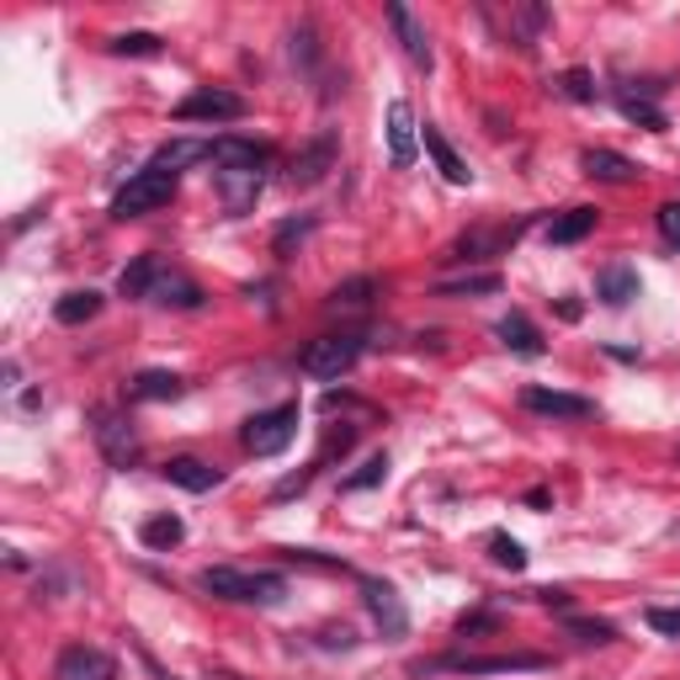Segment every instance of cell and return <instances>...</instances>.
Segmentation results:
<instances>
[{"mask_svg": "<svg viewBox=\"0 0 680 680\" xmlns=\"http://www.w3.org/2000/svg\"><path fill=\"white\" fill-rule=\"evenodd\" d=\"M383 479H388V452H373L367 463L356 468V473H346L341 479V494H362V490H378Z\"/></svg>", "mask_w": 680, "mask_h": 680, "instance_id": "cell-33", "label": "cell"}, {"mask_svg": "<svg viewBox=\"0 0 680 680\" xmlns=\"http://www.w3.org/2000/svg\"><path fill=\"white\" fill-rule=\"evenodd\" d=\"M208 680H240V676H234V670H213V676H208Z\"/></svg>", "mask_w": 680, "mask_h": 680, "instance_id": "cell-44", "label": "cell"}, {"mask_svg": "<svg viewBox=\"0 0 680 680\" xmlns=\"http://www.w3.org/2000/svg\"><path fill=\"white\" fill-rule=\"evenodd\" d=\"M367 352V335L362 329H335V335H320V341H308V352L299 356V367L308 378H341V373H352L356 362Z\"/></svg>", "mask_w": 680, "mask_h": 680, "instance_id": "cell-3", "label": "cell"}, {"mask_svg": "<svg viewBox=\"0 0 680 680\" xmlns=\"http://www.w3.org/2000/svg\"><path fill=\"white\" fill-rule=\"evenodd\" d=\"M170 197H176V176L160 170V165H149V170H138L134 181L112 197V218H144L155 208H165Z\"/></svg>", "mask_w": 680, "mask_h": 680, "instance_id": "cell-5", "label": "cell"}, {"mask_svg": "<svg viewBox=\"0 0 680 680\" xmlns=\"http://www.w3.org/2000/svg\"><path fill=\"white\" fill-rule=\"evenodd\" d=\"M532 596L543 600V606H558V611H569V590H532Z\"/></svg>", "mask_w": 680, "mask_h": 680, "instance_id": "cell-43", "label": "cell"}, {"mask_svg": "<svg viewBox=\"0 0 680 680\" xmlns=\"http://www.w3.org/2000/svg\"><path fill=\"white\" fill-rule=\"evenodd\" d=\"M320 644L325 649H356V632L346 623H329V627H320Z\"/></svg>", "mask_w": 680, "mask_h": 680, "instance_id": "cell-42", "label": "cell"}, {"mask_svg": "<svg viewBox=\"0 0 680 680\" xmlns=\"http://www.w3.org/2000/svg\"><path fill=\"white\" fill-rule=\"evenodd\" d=\"M362 600H367V611H373L383 638H405L409 632V606L388 579H362Z\"/></svg>", "mask_w": 680, "mask_h": 680, "instance_id": "cell-9", "label": "cell"}, {"mask_svg": "<svg viewBox=\"0 0 680 680\" xmlns=\"http://www.w3.org/2000/svg\"><path fill=\"white\" fill-rule=\"evenodd\" d=\"M649 627L665 638H680V606H649Z\"/></svg>", "mask_w": 680, "mask_h": 680, "instance_id": "cell-40", "label": "cell"}, {"mask_svg": "<svg viewBox=\"0 0 680 680\" xmlns=\"http://www.w3.org/2000/svg\"><path fill=\"white\" fill-rule=\"evenodd\" d=\"M335 160H341V138H335V128H320V134H314L299 155H293V165H287V181H293V187H320L329 170H335Z\"/></svg>", "mask_w": 680, "mask_h": 680, "instance_id": "cell-8", "label": "cell"}, {"mask_svg": "<svg viewBox=\"0 0 680 680\" xmlns=\"http://www.w3.org/2000/svg\"><path fill=\"white\" fill-rule=\"evenodd\" d=\"M202 590L218 600H245V606H276L287 596L282 574H245V569H202Z\"/></svg>", "mask_w": 680, "mask_h": 680, "instance_id": "cell-2", "label": "cell"}, {"mask_svg": "<svg viewBox=\"0 0 680 680\" xmlns=\"http://www.w3.org/2000/svg\"><path fill=\"white\" fill-rule=\"evenodd\" d=\"M490 558L500 564V569H511V574L526 569V547H521L516 537H505V532H494L490 537Z\"/></svg>", "mask_w": 680, "mask_h": 680, "instance_id": "cell-37", "label": "cell"}, {"mask_svg": "<svg viewBox=\"0 0 680 680\" xmlns=\"http://www.w3.org/2000/svg\"><path fill=\"white\" fill-rule=\"evenodd\" d=\"M155 282H160V261H155V255H138L134 266H123L117 293H123V299H149V293H155Z\"/></svg>", "mask_w": 680, "mask_h": 680, "instance_id": "cell-29", "label": "cell"}, {"mask_svg": "<svg viewBox=\"0 0 680 680\" xmlns=\"http://www.w3.org/2000/svg\"><path fill=\"white\" fill-rule=\"evenodd\" d=\"M426 155H431V160H436V170H441V176H447L452 187H468V181H473V170H468V160H463V155H458V149H452V144H447V134H441L436 123H426Z\"/></svg>", "mask_w": 680, "mask_h": 680, "instance_id": "cell-19", "label": "cell"}, {"mask_svg": "<svg viewBox=\"0 0 680 680\" xmlns=\"http://www.w3.org/2000/svg\"><path fill=\"white\" fill-rule=\"evenodd\" d=\"M181 537H187L181 516H149L144 526H138V543H144V547H176Z\"/></svg>", "mask_w": 680, "mask_h": 680, "instance_id": "cell-32", "label": "cell"}, {"mask_svg": "<svg viewBox=\"0 0 680 680\" xmlns=\"http://www.w3.org/2000/svg\"><path fill=\"white\" fill-rule=\"evenodd\" d=\"M484 293H500V272H468L452 282H436V299H484Z\"/></svg>", "mask_w": 680, "mask_h": 680, "instance_id": "cell-30", "label": "cell"}, {"mask_svg": "<svg viewBox=\"0 0 680 680\" xmlns=\"http://www.w3.org/2000/svg\"><path fill=\"white\" fill-rule=\"evenodd\" d=\"M521 409L547 415V420H590L596 415V405L585 394H564V388H543V383H526L521 388Z\"/></svg>", "mask_w": 680, "mask_h": 680, "instance_id": "cell-10", "label": "cell"}, {"mask_svg": "<svg viewBox=\"0 0 680 680\" xmlns=\"http://www.w3.org/2000/svg\"><path fill=\"white\" fill-rule=\"evenodd\" d=\"M293 64H303V70H314V64H320V32L308 28V22L293 32Z\"/></svg>", "mask_w": 680, "mask_h": 680, "instance_id": "cell-38", "label": "cell"}, {"mask_svg": "<svg viewBox=\"0 0 680 680\" xmlns=\"http://www.w3.org/2000/svg\"><path fill=\"white\" fill-rule=\"evenodd\" d=\"M208 160H213L218 176H240V170H266L272 149H266V144H255V138H213Z\"/></svg>", "mask_w": 680, "mask_h": 680, "instance_id": "cell-12", "label": "cell"}, {"mask_svg": "<svg viewBox=\"0 0 680 680\" xmlns=\"http://www.w3.org/2000/svg\"><path fill=\"white\" fill-rule=\"evenodd\" d=\"M585 176L590 181H611V187H627V181H638V165L617 155V149H585Z\"/></svg>", "mask_w": 680, "mask_h": 680, "instance_id": "cell-20", "label": "cell"}, {"mask_svg": "<svg viewBox=\"0 0 680 680\" xmlns=\"http://www.w3.org/2000/svg\"><path fill=\"white\" fill-rule=\"evenodd\" d=\"M617 112H623L627 123H638V128H649V134H665L670 128V117L653 107L649 96H638V91H617Z\"/></svg>", "mask_w": 680, "mask_h": 680, "instance_id": "cell-28", "label": "cell"}, {"mask_svg": "<svg viewBox=\"0 0 680 680\" xmlns=\"http://www.w3.org/2000/svg\"><path fill=\"white\" fill-rule=\"evenodd\" d=\"M596 299L606 303V308H627V303L638 299V272H632L627 261H611V266L596 276Z\"/></svg>", "mask_w": 680, "mask_h": 680, "instance_id": "cell-18", "label": "cell"}, {"mask_svg": "<svg viewBox=\"0 0 680 680\" xmlns=\"http://www.w3.org/2000/svg\"><path fill=\"white\" fill-rule=\"evenodd\" d=\"M165 479L187 494H208L223 484V473H218L213 463H202V458H170V463H165Z\"/></svg>", "mask_w": 680, "mask_h": 680, "instance_id": "cell-17", "label": "cell"}, {"mask_svg": "<svg viewBox=\"0 0 680 680\" xmlns=\"http://www.w3.org/2000/svg\"><path fill=\"white\" fill-rule=\"evenodd\" d=\"M511 676V670H547V653H441V659H415L409 676Z\"/></svg>", "mask_w": 680, "mask_h": 680, "instance_id": "cell-1", "label": "cell"}, {"mask_svg": "<svg viewBox=\"0 0 680 680\" xmlns=\"http://www.w3.org/2000/svg\"><path fill=\"white\" fill-rule=\"evenodd\" d=\"M149 303H160V308H197V303H202V287H197L187 272H160Z\"/></svg>", "mask_w": 680, "mask_h": 680, "instance_id": "cell-24", "label": "cell"}, {"mask_svg": "<svg viewBox=\"0 0 680 680\" xmlns=\"http://www.w3.org/2000/svg\"><path fill=\"white\" fill-rule=\"evenodd\" d=\"M494 335H500V341H505V346H511L516 356H543V329L532 325L521 308H511V314L494 325Z\"/></svg>", "mask_w": 680, "mask_h": 680, "instance_id": "cell-23", "label": "cell"}, {"mask_svg": "<svg viewBox=\"0 0 680 680\" xmlns=\"http://www.w3.org/2000/svg\"><path fill=\"white\" fill-rule=\"evenodd\" d=\"M112 54H123V59H155V54H160V38H155V32H117V38H112Z\"/></svg>", "mask_w": 680, "mask_h": 680, "instance_id": "cell-35", "label": "cell"}, {"mask_svg": "<svg viewBox=\"0 0 680 680\" xmlns=\"http://www.w3.org/2000/svg\"><path fill=\"white\" fill-rule=\"evenodd\" d=\"M91 436H96V447H102V458H107L112 468L128 473V468L138 463V431L123 409H107V405L91 409Z\"/></svg>", "mask_w": 680, "mask_h": 680, "instance_id": "cell-6", "label": "cell"}, {"mask_svg": "<svg viewBox=\"0 0 680 680\" xmlns=\"http://www.w3.org/2000/svg\"><path fill=\"white\" fill-rule=\"evenodd\" d=\"M314 234V213H303V218H287V223H276V234H272V255H293V245H303Z\"/></svg>", "mask_w": 680, "mask_h": 680, "instance_id": "cell-34", "label": "cell"}, {"mask_svg": "<svg viewBox=\"0 0 680 680\" xmlns=\"http://www.w3.org/2000/svg\"><path fill=\"white\" fill-rule=\"evenodd\" d=\"M564 632H569L574 644H617V627L596 623V617H569V623H564Z\"/></svg>", "mask_w": 680, "mask_h": 680, "instance_id": "cell-36", "label": "cell"}, {"mask_svg": "<svg viewBox=\"0 0 680 680\" xmlns=\"http://www.w3.org/2000/svg\"><path fill=\"white\" fill-rule=\"evenodd\" d=\"M234 117H245V96L223 85H202L176 102V123H234Z\"/></svg>", "mask_w": 680, "mask_h": 680, "instance_id": "cell-7", "label": "cell"}, {"mask_svg": "<svg viewBox=\"0 0 680 680\" xmlns=\"http://www.w3.org/2000/svg\"><path fill=\"white\" fill-rule=\"evenodd\" d=\"M500 627H505V617H500V611H468L463 623H458V632H463V638H473V632H500Z\"/></svg>", "mask_w": 680, "mask_h": 680, "instance_id": "cell-39", "label": "cell"}, {"mask_svg": "<svg viewBox=\"0 0 680 680\" xmlns=\"http://www.w3.org/2000/svg\"><path fill=\"white\" fill-rule=\"evenodd\" d=\"M373 299H378V282H373V276H346L341 287H329L325 308L329 314H367Z\"/></svg>", "mask_w": 680, "mask_h": 680, "instance_id": "cell-22", "label": "cell"}, {"mask_svg": "<svg viewBox=\"0 0 680 680\" xmlns=\"http://www.w3.org/2000/svg\"><path fill=\"white\" fill-rule=\"evenodd\" d=\"M676 458H680V447H676Z\"/></svg>", "mask_w": 680, "mask_h": 680, "instance_id": "cell-45", "label": "cell"}, {"mask_svg": "<svg viewBox=\"0 0 680 680\" xmlns=\"http://www.w3.org/2000/svg\"><path fill=\"white\" fill-rule=\"evenodd\" d=\"M388 28L399 32V43H405L409 64H420V70H431V38H426V28H420V17L409 11V6H388Z\"/></svg>", "mask_w": 680, "mask_h": 680, "instance_id": "cell-14", "label": "cell"}, {"mask_svg": "<svg viewBox=\"0 0 680 680\" xmlns=\"http://www.w3.org/2000/svg\"><path fill=\"white\" fill-rule=\"evenodd\" d=\"M388 160L399 165H415V112H409V102H388Z\"/></svg>", "mask_w": 680, "mask_h": 680, "instance_id": "cell-15", "label": "cell"}, {"mask_svg": "<svg viewBox=\"0 0 680 680\" xmlns=\"http://www.w3.org/2000/svg\"><path fill=\"white\" fill-rule=\"evenodd\" d=\"M102 293L96 287H75V293H64V299L54 303V320L59 325H85V320H96L102 314Z\"/></svg>", "mask_w": 680, "mask_h": 680, "instance_id": "cell-26", "label": "cell"}, {"mask_svg": "<svg viewBox=\"0 0 680 680\" xmlns=\"http://www.w3.org/2000/svg\"><path fill=\"white\" fill-rule=\"evenodd\" d=\"M547 91L564 96V102H596V75L590 70H564V75L547 81Z\"/></svg>", "mask_w": 680, "mask_h": 680, "instance_id": "cell-31", "label": "cell"}, {"mask_svg": "<svg viewBox=\"0 0 680 680\" xmlns=\"http://www.w3.org/2000/svg\"><path fill=\"white\" fill-rule=\"evenodd\" d=\"M596 208H569V213H553L547 223V245H579L590 229H596Z\"/></svg>", "mask_w": 680, "mask_h": 680, "instance_id": "cell-25", "label": "cell"}, {"mask_svg": "<svg viewBox=\"0 0 680 680\" xmlns=\"http://www.w3.org/2000/svg\"><path fill=\"white\" fill-rule=\"evenodd\" d=\"M659 234H665V245L680 250V202H665V208H659Z\"/></svg>", "mask_w": 680, "mask_h": 680, "instance_id": "cell-41", "label": "cell"}, {"mask_svg": "<svg viewBox=\"0 0 680 680\" xmlns=\"http://www.w3.org/2000/svg\"><path fill=\"white\" fill-rule=\"evenodd\" d=\"M266 187V170H240V176H218V191H223V208L240 218L255 208V197Z\"/></svg>", "mask_w": 680, "mask_h": 680, "instance_id": "cell-21", "label": "cell"}, {"mask_svg": "<svg viewBox=\"0 0 680 680\" xmlns=\"http://www.w3.org/2000/svg\"><path fill=\"white\" fill-rule=\"evenodd\" d=\"M54 680H117V665H112L107 649H91V644H70L59 653Z\"/></svg>", "mask_w": 680, "mask_h": 680, "instance_id": "cell-13", "label": "cell"}, {"mask_svg": "<svg viewBox=\"0 0 680 680\" xmlns=\"http://www.w3.org/2000/svg\"><path fill=\"white\" fill-rule=\"evenodd\" d=\"M526 223L532 218H516V223H494V229H468L458 234V245H452V261H490L500 250H511L526 234Z\"/></svg>", "mask_w": 680, "mask_h": 680, "instance_id": "cell-11", "label": "cell"}, {"mask_svg": "<svg viewBox=\"0 0 680 680\" xmlns=\"http://www.w3.org/2000/svg\"><path fill=\"white\" fill-rule=\"evenodd\" d=\"M293 436H299V399L250 415L245 431H240V441H245V452H255V458H276V452H287V447H293Z\"/></svg>", "mask_w": 680, "mask_h": 680, "instance_id": "cell-4", "label": "cell"}, {"mask_svg": "<svg viewBox=\"0 0 680 680\" xmlns=\"http://www.w3.org/2000/svg\"><path fill=\"white\" fill-rule=\"evenodd\" d=\"M187 394V383L176 378V373H160V367H144V373H134V383H128V399H138V405H170V399H181Z\"/></svg>", "mask_w": 680, "mask_h": 680, "instance_id": "cell-16", "label": "cell"}, {"mask_svg": "<svg viewBox=\"0 0 680 680\" xmlns=\"http://www.w3.org/2000/svg\"><path fill=\"white\" fill-rule=\"evenodd\" d=\"M208 149H213V144H202V138H170V144H160V149H155V165L176 176V170H187V165L208 160Z\"/></svg>", "mask_w": 680, "mask_h": 680, "instance_id": "cell-27", "label": "cell"}]
</instances>
